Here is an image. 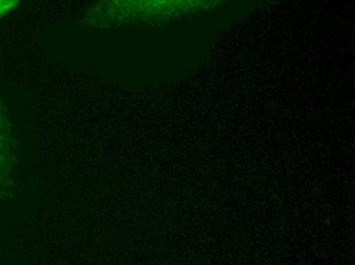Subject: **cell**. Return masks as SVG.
Wrapping results in <instances>:
<instances>
[{
	"mask_svg": "<svg viewBox=\"0 0 355 265\" xmlns=\"http://www.w3.org/2000/svg\"><path fill=\"white\" fill-rule=\"evenodd\" d=\"M14 135L6 105L0 97V198L12 181L14 167Z\"/></svg>",
	"mask_w": 355,
	"mask_h": 265,
	"instance_id": "cell-2",
	"label": "cell"
},
{
	"mask_svg": "<svg viewBox=\"0 0 355 265\" xmlns=\"http://www.w3.org/2000/svg\"><path fill=\"white\" fill-rule=\"evenodd\" d=\"M21 0H0V19L8 16L19 8Z\"/></svg>",
	"mask_w": 355,
	"mask_h": 265,
	"instance_id": "cell-3",
	"label": "cell"
},
{
	"mask_svg": "<svg viewBox=\"0 0 355 265\" xmlns=\"http://www.w3.org/2000/svg\"><path fill=\"white\" fill-rule=\"evenodd\" d=\"M227 0H99L86 12L96 29L172 23L213 10Z\"/></svg>",
	"mask_w": 355,
	"mask_h": 265,
	"instance_id": "cell-1",
	"label": "cell"
}]
</instances>
